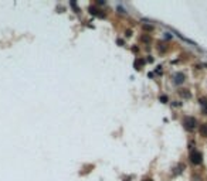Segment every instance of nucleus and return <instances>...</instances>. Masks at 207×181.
Returning <instances> with one entry per match:
<instances>
[{"label": "nucleus", "instance_id": "obj_1", "mask_svg": "<svg viewBox=\"0 0 207 181\" xmlns=\"http://www.w3.org/2000/svg\"><path fill=\"white\" fill-rule=\"evenodd\" d=\"M196 125H197V120L194 119V117H191V116H186L184 120H183V126H184V129L189 130V132L194 130Z\"/></svg>", "mask_w": 207, "mask_h": 181}, {"label": "nucleus", "instance_id": "obj_2", "mask_svg": "<svg viewBox=\"0 0 207 181\" xmlns=\"http://www.w3.org/2000/svg\"><path fill=\"white\" fill-rule=\"evenodd\" d=\"M190 160L193 164H200L203 161V154L200 152H197V150H194V152L190 153Z\"/></svg>", "mask_w": 207, "mask_h": 181}, {"label": "nucleus", "instance_id": "obj_3", "mask_svg": "<svg viewBox=\"0 0 207 181\" xmlns=\"http://www.w3.org/2000/svg\"><path fill=\"white\" fill-rule=\"evenodd\" d=\"M183 82H184V75H183L182 72H177V74L175 75V84L176 85H180Z\"/></svg>", "mask_w": 207, "mask_h": 181}, {"label": "nucleus", "instance_id": "obj_4", "mask_svg": "<svg viewBox=\"0 0 207 181\" xmlns=\"http://www.w3.org/2000/svg\"><path fill=\"white\" fill-rule=\"evenodd\" d=\"M200 134L202 136H207V123H204V125H202L200 126Z\"/></svg>", "mask_w": 207, "mask_h": 181}, {"label": "nucleus", "instance_id": "obj_5", "mask_svg": "<svg viewBox=\"0 0 207 181\" xmlns=\"http://www.w3.org/2000/svg\"><path fill=\"white\" fill-rule=\"evenodd\" d=\"M143 64H145L143 59H138V61H135V67H136V69H140L143 67Z\"/></svg>", "mask_w": 207, "mask_h": 181}, {"label": "nucleus", "instance_id": "obj_6", "mask_svg": "<svg viewBox=\"0 0 207 181\" xmlns=\"http://www.w3.org/2000/svg\"><path fill=\"white\" fill-rule=\"evenodd\" d=\"M180 95L183 96V98H190V93L187 92V89H183V90H180Z\"/></svg>", "mask_w": 207, "mask_h": 181}, {"label": "nucleus", "instance_id": "obj_7", "mask_svg": "<svg viewBox=\"0 0 207 181\" xmlns=\"http://www.w3.org/2000/svg\"><path fill=\"white\" fill-rule=\"evenodd\" d=\"M202 105H203V112L207 113V101H202Z\"/></svg>", "mask_w": 207, "mask_h": 181}, {"label": "nucleus", "instance_id": "obj_8", "mask_svg": "<svg viewBox=\"0 0 207 181\" xmlns=\"http://www.w3.org/2000/svg\"><path fill=\"white\" fill-rule=\"evenodd\" d=\"M159 99H160V101L163 102V103H166V102H167V96H165V95H163V96H160Z\"/></svg>", "mask_w": 207, "mask_h": 181}, {"label": "nucleus", "instance_id": "obj_9", "mask_svg": "<svg viewBox=\"0 0 207 181\" xmlns=\"http://www.w3.org/2000/svg\"><path fill=\"white\" fill-rule=\"evenodd\" d=\"M143 181H152L151 178H146V180H143Z\"/></svg>", "mask_w": 207, "mask_h": 181}]
</instances>
